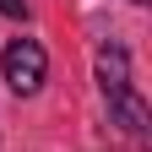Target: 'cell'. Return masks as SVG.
<instances>
[{"label": "cell", "instance_id": "obj_5", "mask_svg": "<svg viewBox=\"0 0 152 152\" xmlns=\"http://www.w3.org/2000/svg\"><path fill=\"white\" fill-rule=\"evenodd\" d=\"M136 6H141V0H136Z\"/></svg>", "mask_w": 152, "mask_h": 152}, {"label": "cell", "instance_id": "obj_3", "mask_svg": "<svg viewBox=\"0 0 152 152\" xmlns=\"http://www.w3.org/2000/svg\"><path fill=\"white\" fill-rule=\"evenodd\" d=\"M109 114H114V125H120L125 136H147V103L136 98V92L114 98V103H109Z\"/></svg>", "mask_w": 152, "mask_h": 152}, {"label": "cell", "instance_id": "obj_2", "mask_svg": "<svg viewBox=\"0 0 152 152\" xmlns=\"http://www.w3.org/2000/svg\"><path fill=\"white\" fill-rule=\"evenodd\" d=\"M98 87H103L109 103L130 92V60H125L120 44H103V49H98Z\"/></svg>", "mask_w": 152, "mask_h": 152}, {"label": "cell", "instance_id": "obj_4", "mask_svg": "<svg viewBox=\"0 0 152 152\" xmlns=\"http://www.w3.org/2000/svg\"><path fill=\"white\" fill-rule=\"evenodd\" d=\"M0 11H6V16H27V6H22V0H0Z\"/></svg>", "mask_w": 152, "mask_h": 152}, {"label": "cell", "instance_id": "obj_1", "mask_svg": "<svg viewBox=\"0 0 152 152\" xmlns=\"http://www.w3.org/2000/svg\"><path fill=\"white\" fill-rule=\"evenodd\" d=\"M0 76H6V87L16 92V98H33L38 87H44L49 76V54L38 38H11L6 54H0Z\"/></svg>", "mask_w": 152, "mask_h": 152}]
</instances>
